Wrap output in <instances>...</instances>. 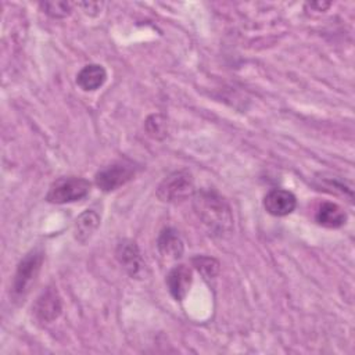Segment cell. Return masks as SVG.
<instances>
[{
  "label": "cell",
  "instance_id": "17",
  "mask_svg": "<svg viewBox=\"0 0 355 355\" xmlns=\"http://www.w3.org/2000/svg\"><path fill=\"white\" fill-rule=\"evenodd\" d=\"M76 6L79 8H82V11H85L86 14L96 15V14H98L101 11L103 3H98V1H80V3H76Z\"/></svg>",
  "mask_w": 355,
  "mask_h": 355
},
{
  "label": "cell",
  "instance_id": "4",
  "mask_svg": "<svg viewBox=\"0 0 355 355\" xmlns=\"http://www.w3.org/2000/svg\"><path fill=\"white\" fill-rule=\"evenodd\" d=\"M194 194V179L187 169L169 173L157 187V197L164 202H179Z\"/></svg>",
  "mask_w": 355,
  "mask_h": 355
},
{
  "label": "cell",
  "instance_id": "14",
  "mask_svg": "<svg viewBox=\"0 0 355 355\" xmlns=\"http://www.w3.org/2000/svg\"><path fill=\"white\" fill-rule=\"evenodd\" d=\"M191 262H193V266L201 273V276L205 280L215 279L219 273V262L215 258L197 255L191 259Z\"/></svg>",
  "mask_w": 355,
  "mask_h": 355
},
{
  "label": "cell",
  "instance_id": "15",
  "mask_svg": "<svg viewBox=\"0 0 355 355\" xmlns=\"http://www.w3.org/2000/svg\"><path fill=\"white\" fill-rule=\"evenodd\" d=\"M146 132L154 139H164L168 133V123L166 118L161 114L150 115L144 122Z\"/></svg>",
  "mask_w": 355,
  "mask_h": 355
},
{
  "label": "cell",
  "instance_id": "9",
  "mask_svg": "<svg viewBox=\"0 0 355 355\" xmlns=\"http://www.w3.org/2000/svg\"><path fill=\"white\" fill-rule=\"evenodd\" d=\"M169 294L176 301H183L193 283V272L186 265L173 266L165 279Z\"/></svg>",
  "mask_w": 355,
  "mask_h": 355
},
{
  "label": "cell",
  "instance_id": "16",
  "mask_svg": "<svg viewBox=\"0 0 355 355\" xmlns=\"http://www.w3.org/2000/svg\"><path fill=\"white\" fill-rule=\"evenodd\" d=\"M40 8L51 18H65L72 11V4L69 1H43Z\"/></svg>",
  "mask_w": 355,
  "mask_h": 355
},
{
  "label": "cell",
  "instance_id": "10",
  "mask_svg": "<svg viewBox=\"0 0 355 355\" xmlns=\"http://www.w3.org/2000/svg\"><path fill=\"white\" fill-rule=\"evenodd\" d=\"M107 80V71L100 64H87L76 75V85L83 92H94Z\"/></svg>",
  "mask_w": 355,
  "mask_h": 355
},
{
  "label": "cell",
  "instance_id": "11",
  "mask_svg": "<svg viewBox=\"0 0 355 355\" xmlns=\"http://www.w3.org/2000/svg\"><path fill=\"white\" fill-rule=\"evenodd\" d=\"M159 254L168 259H178L183 255L184 245L179 233L173 227H165L157 239Z\"/></svg>",
  "mask_w": 355,
  "mask_h": 355
},
{
  "label": "cell",
  "instance_id": "18",
  "mask_svg": "<svg viewBox=\"0 0 355 355\" xmlns=\"http://www.w3.org/2000/svg\"><path fill=\"white\" fill-rule=\"evenodd\" d=\"M308 6H311L312 8H316L318 11H324L326 8L330 7V3H322V1H313V3H308Z\"/></svg>",
  "mask_w": 355,
  "mask_h": 355
},
{
  "label": "cell",
  "instance_id": "5",
  "mask_svg": "<svg viewBox=\"0 0 355 355\" xmlns=\"http://www.w3.org/2000/svg\"><path fill=\"white\" fill-rule=\"evenodd\" d=\"M135 175L136 166L132 162L115 161L96 173L94 183L103 191H114L132 180Z\"/></svg>",
  "mask_w": 355,
  "mask_h": 355
},
{
  "label": "cell",
  "instance_id": "8",
  "mask_svg": "<svg viewBox=\"0 0 355 355\" xmlns=\"http://www.w3.org/2000/svg\"><path fill=\"white\" fill-rule=\"evenodd\" d=\"M297 207L295 196L284 189H272L263 197V208L273 216L290 215Z\"/></svg>",
  "mask_w": 355,
  "mask_h": 355
},
{
  "label": "cell",
  "instance_id": "13",
  "mask_svg": "<svg viewBox=\"0 0 355 355\" xmlns=\"http://www.w3.org/2000/svg\"><path fill=\"white\" fill-rule=\"evenodd\" d=\"M100 225V216L96 211L93 209H87L85 212H82L76 220H75V225H73V236L75 239L85 244L93 234L94 232L97 230Z\"/></svg>",
  "mask_w": 355,
  "mask_h": 355
},
{
  "label": "cell",
  "instance_id": "1",
  "mask_svg": "<svg viewBox=\"0 0 355 355\" xmlns=\"http://www.w3.org/2000/svg\"><path fill=\"white\" fill-rule=\"evenodd\" d=\"M194 209L212 234L222 236L232 230L233 216L229 204L215 190H201L194 197Z\"/></svg>",
  "mask_w": 355,
  "mask_h": 355
},
{
  "label": "cell",
  "instance_id": "7",
  "mask_svg": "<svg viewBox=\"0 0 355 355\" xmlns=\"http://www.w3.org/2000/svg\"><path fill=\"white\" fill-rule=\"evenodd\" d=\"M115 255L118 262L132 277H141L144 272V261L141 258L139 245L133 240L125 239L119 241V244L116 245Z\"/></svg>",
  "mask_w": 355,
  "mask_h": 355
},
{
  "label": "cell",
  "instance_id": "2",
  "mask_svg": "<svg viewBox=\"0 0 355 355\" xmlns=\"http://www.w3.org/2000/svg\"><path fill=\"white\" fill-rule=\"evenodd\" d=\"M43 263V252L36 248L29 251L18 263L14 273L11 294L14 300H24L35 284Z\"/></svg>",
  "mask_w": 355,
  "mask_h": 355
},
{
  "label": "cell",
  "instance_id": "12",
  "mask_svg": "<svg viewBox=\"0 0 355 355\" xmlns=\"http://www.w3.org/2000/svg\"><path fill=\"white\" fill-rule=\"evenodd\" d=\"M315 220L323 227L337 229L347 222V214L338 204L324 201L319 205L315 214Z\"/></svg>",
  "mask_w": 355,
  "mask_h": 355
},
{
  "label": "cell",
  "instance_id": "3",
  "mask_svg": "<svg viewBox=\"0 0 355 355\" xmlns=\"http://www.w3.org/2000/svg\"><path fill=\"white\" fill-rule=\"evenodd\" d=\"M90 182L79 176L58 178L51 183L46 200L53 204L75 202L85 198L90 191Z\"/></svg>",
  "mask_w": 355,
  "mask_h": 355
},
{
  "label": "cell",
  "instance_id": "6",
  "mask_svg": "<svg viewBox=\"0 0 355 355\" xmlns=\"http://www.w3.org/2000/svg\"><path fill=\"white\" fill-rule=\"evenodd\" d=\"M32 311L35 318L39 322H43V323L54 322L61 315V311H62V302L58 291L51 286L43 290L37 295L32 306Z\"/></svg>",
  "mask_w": 355,
  "mask_h": 355
}]
</instances>
